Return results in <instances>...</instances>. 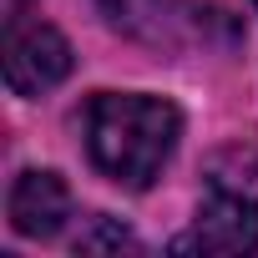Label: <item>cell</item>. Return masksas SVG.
<instances>
[{
    "label": "cell",
    "instance_id": "cell-1",
    "mask_svg": "<svg viewBox=\"0 0 258 258\" xmlns=\"http://www.w3.org/2000/svg\"><path fill=\"white\" fill-rule=\"evenodd\" d=\"M81 132L96 172L121 187H152L182 137V111L162 96L142 91H96L81 111Z\"/></svg>",
    "mask_w": 258,
    "mask_h": 258
},
{
    "label": "cell",
    "instance_id": "cell-2",
    "mask_svg": "<svg viewBox=\"0 0 258 258\" xmlns=\"http://www.w3.org/2000/svg\"><path fill=\"white\" fill-rule=\"evenodd\" d=\"M96 6H101V16L116 31L137 36V41H147L157 51L162 46L167 51H177V46H208V36L228 26L223 11L208 6V0H96Z\"/></svg>",
    "mask_w": 258,
    "mask_h": 258
},
{
    "label": "cell",
    "instance_id": "cell-3",
    "mask_svg": "<svg viewBox=\"0 0 258 258\" xmlns=\"http://www.w3.org/2000/svg\"><path fill=\"white\" fill-rule=\"evenodd\" d=\"M253 248H258V198L233 182H213L192 228L172 238V253H198V258H233Z\"/></svg>",
    "mask_w": 258,
    "mask_h": 258
},
{
    "label": "cell",
    "instance_id": "cell-4",
    "mask_svg": "<svg viewBox=\"0 0 258 258\" xmlns=\"http://www.w3.org/2000/svg\"><path fill=\"white\" fill-rule=\"evenodd\" d=\"M71 76V46L46 21H11L6 36V81L16 96H41Z\"/></svg>",
    "mask_w": 258,
    "mask_h": 258
},
{
    "label": "cell",
    "instance_id": "cell-5",
    "mask_svg": "<svg viewBox=\"0 0 258 258\" xmlns=\"http://www.w3.org/2000/svg\"><path fill=\"white\" fill-rule=\"evenodd\" d=\"M71 218V187L56 172H21L11 187V228L21 238H56Z\"/></svg>",
    "mask_w": 258,
    "mask_h": 258
},
{
    "label": "cell",
    "instance_id": "cell-6",
    "mask_svg": "<svg viewBox=\"0 0 258 258\" xmlns=\"http://www.w3.org/2000/svg\"><path fill=\"white\" fill-rule=\"evenodd\" d=\"M101 248H106V253H121V248H126V253H137L142 243L126 233L116 218H96L86 233H76V253H101Z\"/></svg>",
    "mask_w": 258,
    "mask_h": 258
},
{
    "label": "cell",
    "instance_id": "cell-7",
    "mask_svg": "<svg viewBox=\"0 0 258 258\" xmlns=\"http://www.w3.org/2000/svg\"><path fill=\"white\" fill-rule=\"evenodd\" d=\"M253 6H258V0H253Z\"/></svg>",
    "mask_w": 258,
    "mask_h": 258
}]
</instances>
